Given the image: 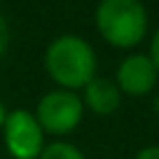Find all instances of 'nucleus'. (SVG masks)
<instances>
[{"mask_svg": "<svg viewBox=\"0 0 159 159\" xmlns=\"http://www.w3.org/2000/svg\"><path fill=\"white\" fill-rule=\"evenodd\" d=\"M45 70L59 89H84L96 77V54L80 35H59L45 52Z\"/></svg>", "mask_w": 159, "mask_h": 159, "instance_id": "obj_1", "label": "nucleus"}, {"mask_svg": "<svg viewBox=\"0 0 159 159\" xmlns=\"http://www.w3.org/2000/svg\"><path fill=\"white\" fill-rule=\"evenodd\" d=\"M96 28L108 45L131 49L148 35V12L140 0H101L96 7Z\"/></svg>", "mask_w": 159, "mask_h": 159, "instance_id": "obj_2", "label": "nucleus"}, {"mask_svg": "<svg viewBox=\"0 0 159 159\" xmlns=\"http://www.w3.org/2000/svg\"><path fill=\"white\" fill-rule=\"evenodd\" d=\"M84 115V103L75 91L54 89L38 101L35 119L40 129L52 136H68L75 131Z\"/></svg>", "mask_w": 159, "mask_h": 159, "instance_id": "obj_3", "label": "nucleus"}, {"mask_svg": "<svg viewBox=\"0 0 159 159\" xmlns=\"http://www.w3.org/2000/svg\"><path fill=\"white\" fill-rule=\"evenodd\" d=\"M5 148L12 159H38L45 150V131L28 110H12L2 124Z\"/></svg>", "mask_w": 159, "mask_h": 159, "instance_id": "obj_4", "label": "nucleus"}, {"mask_svg": "<svg viewBox=\"0 0 159 159\" xmlns=\"http://www.w3.org/2000/svg\"><path fill=\"white\" fill-rule=\"evenodd\" d=\"M159 70L154 68L152 59L148 54H129L117 66V89L126 96H148L157 87Z\"/></svg>", "mask_w": 159, "mask_h": 159, "instance_id": "obj_5", "label": "nucleus"}, {"mask_svg": "<svg viewBox=\"0 0 159 159\" xmlns=\"http://www.w3.org/2000/svg\"><path fill=\"white\" fill-rule=\"evenodd\" d=\"M82 103L94 115L108 117V115L117 112L119 103H122V91L117 89V84H115L112 80L94 77L89 84L84 87V101H82Z\"/></svg>", "mask_w": 159, "mask_h": 159, "instance_id": "obj_6", "label": "nucleus"}, {"mask_svg": "<svg viewBox=\"0 0 159 159\" xmlns=\"http://www.w3.org/2000/svg\"><path fill=\"white\" fill-rule=\"evenodd\" d=\"M38 159H84V154L80 152L73 143H63V140H56V143L45 145V150L40 152Z\"/></svg>", "mask_w": 159, "mask_h": 159, "instance_id": "obj_7", "label": "nucleus"}, {"mask_svg": "<svg viewBox=\"0 0 159 159\" xmlns=\"http://www.w3.org/2000/svg\"><path fill=\"white\" fill-rule=\"evenodd\" d=\"M7 47H10V26H7V21L0 14V59L5 56Z\"/></svg>", "mask_w": 159, "mask_h": 159, "instance_id": "obj_8", "label": "nucleus"}, {"mask_svg": "<svg viewBox=\"0 0 159 159\" xmlns=\"http://www.w3.org/2000/svg\"><path fill=\"white\" fill-rule=\"evenodd\" d=\"M150 59H152V63H154V68L159 70V28L154 30V35H152V42H150Z\"/></svg>", "mask_w": 159, "mask_h": 159, "instance_id": "obj_9", "label": "nucleus"}, {"mask_svg": "<svg viewBox=\"0 0 159 159\" xmlns=\"http://www.w3.org/2000/svg\"><path fill=\"white\" fill-rule=\"evenodd\" d=\"M134 159H159V145H148V148H143Z\"/></svg>", "mask_w": 159, "mask_h": 159, "instance_id": "obj_10", "label": "nucleus"}, {"mask_svg": "<svg viewBox=\"0 0 159 159\" xmlns=\"http://www.w3.org/2000/svg\"><path fill=\"white\" fill-rule=\"evenodd\" d=\"M5 119H7V108L0 103V129H2V124H5Z\"/></svg>", "mask_w": 159, "mask_h": 159, "instance_id": "obj_11", "label": "nucleus"}, {"mask_svg": "<svg viewBox=\"0 0 159 159\" xmlns=\"http://www.w3.org/2000/svg\"><path fill=\"white\" fill-rule=\"evenodd\" d=\"M154 110H157V112H159V96H157V98H154Z\"/></svg>", "mask_w": 159, "mask_h": 159, "instance_id": "obj_12", "label": "nucleus"}]
</instances>
